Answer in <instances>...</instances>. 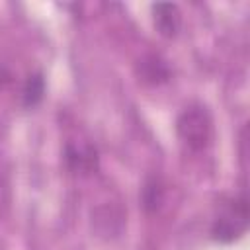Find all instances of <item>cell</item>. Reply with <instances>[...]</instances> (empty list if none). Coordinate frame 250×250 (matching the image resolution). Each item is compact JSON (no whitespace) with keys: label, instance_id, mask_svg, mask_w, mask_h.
I'll use <instances>...</instances> for the list:
<instances>
[{"label":"cell","instance_id":"7a4b0ae2","mask_svg":"<svg viewBox=\"0 0 250 250\" xmlns=\"http://www.w3.org/2000/svg\"><path fill=\"white\" fill-rule=\"evenodd\" d=\"M246 227H248V197L246 191H240L238 195L227 199L221 205L211 225V236L217 242L229 244L238 240L246 232Z\"/></svg>","mask_w":250,"mask_h":250},{"label":"cell","instance_id":"52a82bcc","mask_svg":"<svg viewBox=\"0 0 250 250\" xmlns=\"http://www.w3.org/2000/svg\"><path fill=\"white\" fill-rule=\"evenodd\" d=\"M160 199H162V189H160L158 182H156V180L148 182V184L145 186V193H143L145 207H146V209H156L158 203H160Z\"/></svg>","mask_w":250,"mask_h":250},{"label":"cell","instance_id":"8992f818","mask_svg":"<svg viewBox=\"0 0 250 250\" xmlns=\"http://www.w3.org/2000/svg\"><path fill=\"white\" fill-rule=\"evenodd\" d=\"M45 94V80L41 74H31L25 84H23V90H21V98H23V105L25 107H33L35 104L41 102Z\"/></svg>","mask_w":250,"mask_h":250},{"label":"cell","instance_id":"5b68a950","mask_svg":"<svg viewBox=\"0 0 250 250\" xmlns=\"http://www.w3.org/2000/svg\"><path fill=\"white\" fill-rule=\"evenodd\" d=\"M66 160L72 170L78 172H88L96 166V150L92 146H68L66 148Z\"/></svg>","mask_w":250,"mask_h":250},{"label":"cell","instance_id":"277c9868","mask_svg":"<svg viewBox=\"0 0 250 250\" xmlns=\"http://www.w3.org/2000/svg\"><path fill=\"white\" fill-rule=\"evenodd\" d=\"M139 74H141V78L145 82H150V84L164 82L170 76L168 66L158 57H146V59H143L141 64H139Z\"/></svg>","mask_w":250,"mask_h":250},{"label":"cell","instance_id":"6da1fadb","mask_svg":"<svg viewBox=\"0 0 250 250\" xmlns=\"http://www.w3.org/2000/svg\"><path fill=\"white\" fill-rule=\"evenodd\" d=\"M176 133L186 148L193 152L207 148L213 139V119L207 107L201 104L184 107L176 119Z\"/></svg>","mask_w":250,"mask_h":250},{"label":"cell","instance_id":"3957f363","mask_svg":"<svg viewBox=\"0 0 250 250\" xmlns=\"http://www.w3.org/2000/svg\"><path fill=\"white\" fill-rule=\"evenodd\" d=\"M152 16H154V25L160 35L164 37H176L180 27H182V14L176 4L170 2H160L152 6Z\"/></svg>","mask_w":250,"mask_h":250}]
</instances>
